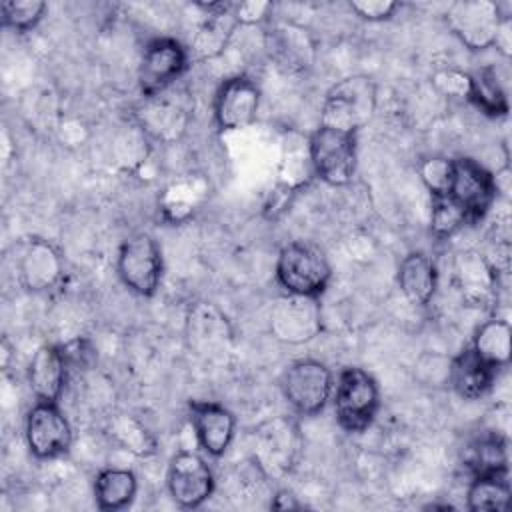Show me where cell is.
I'll return each mask as SVG.
<instances>
[{"label":"cell","mask_w":512,"mask_h":512,"mask_svg":"<svg viewBox=\"0 0 512 512\" xmlns=\"http://www.w3.org/2000/svg\"><path fill=\"white\" fill-rule=\"evenodd\" d=\"M332 268L320 246L294 240L282 246L276 258V282L288 294L320 298L328 288Z\"/></svg>","instance_id":"cell-1"},{"label":"cell","mask_w":512,"mask_h":512,"mask_svg":"<svg viewBox=\"0 0 512 512\" xmlns=\"http://www.w3.org/2000/svg\"><path fill=\"white\" fill-rule=\"evenodd\" d=\"M376 112V84L372 78L356 74L332 84L324 96L320 124L358 134Z\"/></svg>","instance_id":"cell-2"},{"label":"cell","mask_w":512,"mask_h":512,"mask_svg":"<svg viewBox=\"0 0 512 512\" xmlns=\"http://www.w3.org/2000/svg\"><path fill=\"white\" fill-rule=\"evenodd\" d=\"M332 404L342 430L350 434L364 432L380 408L378 384L366 370L348 366L334 380Z\"/></svg>","instance_id":"cell-3"},{"label":"cell","mask_w":512,"mask_h":512,"mask_svg":"<svg viewBox=\"0 0 512 512\" xmlns=\"http://www.w3.org/2000/svg\"><path fill=\"white\" fill-rule=\"evenodd\" d=\"M356 134L320 124L308 138L314 176L330 186H346L356 172Z\"/></svg>","instance_id":"cell-4"},{"label":"cell","mask_w":512,"mask_h":512,"mask_svg":"<svg viewBox=\"0 0 512 512\" xmlns=\"http://www.w3.org/2000/svg\"><path fill=\"white\" fill-rule=\"evenodd\" d=\"M280 388L294 412L314 416L326 408L328 400H332L334 374L324 362L302 358L284 370Z\"/></svg>","instance_id":"cell-5"},{"label":"cell","mask_w":512,"mask_h":512,"mask_svg":"<svg viewBox=\"0 0 512 512\" xmlns=\"http://www.w3.org/2000/svg\"><path fill=\"white\" fill-rule=\"evenodd\" d=\"M446 194L464 210L468 222H480L496 202V176L474 158H452Z\"/></svg>","instance_id":"cell-6"},{"label":"cell","mask_w":512,"mask_h":512,"mask_svg":"<svg viewBox=\"0 0 512 512\" xmlns=\"http://www.w3.org/2000/svg\"><path fill=\"white\" fill-rule=\"evenodd\" d=\"M268 330L282 344H306L322 330L320 298L284 292L268 312Z\"/></svg>","instance_id":"cell-7"},{"label":"cell","mask_w":512,"mask_h":512,"mask_svg":"<svg viewBox=\"0 0 512 512\" xmlns=\"http://www.w3.org/2000/svg\"><path fill=\"white\" fill-rule=\"evenodd\" d=\"M116 270L122 284L138 296H152L162 282V250L158 242L138 232L126 238L118 250Z\"/></svg>","instance_id":"cell-8"},{"label":"cell","mask_w":512,"mask_h":512,"mask_svg":"<svg viewBox=\"0 0 512 512\" xmlns=\"http://www.w3.org/2000/svg\"><path fill=\"white\" fill-rule=\"evenodd\" d=\"M190 52L176 38L160 36L146 44L138 64V86L144 98L164 94L188 68Z\"/></svg>","instance_id":"cell-9"},{"label":"cell","mask_w":512,"mask_h":512,"mask_svg":"<svg viewBox=\"0 0 512 512\" xmlns=\"http://www.w3.org/2000/svg\"><path fill=\"white\" fill-rule=\"evenodd\" d=\"M24 436L30 454L38 460L64 456L72 446V426L58 402L36 400L24 422Z\"/></svg>","instance_id":"cell-10"},{"label":"cell","mask_w":512,"mask_h":512,"mask_svg":"<svg viewBox=\"0 0 512 512\" xmlns=\"http://www.w3.org/2000/svg\"><path fill=\"white\" fill-rule=\"evenodd\" d=\"M506 14L490 0H458L444 14L450 32L468 50H486L494 46L498 26Z\"/></svg>","instance_id":"cell-11"},{"label":"cell","mask_w":512,"mask_h":512,"mask_svg":"<svg viewBox=\"0 0 512 512\" xmlns=\"http://www.w3.org/2000/svg\"><path fill=\"white\" fill-rule=\"evenodd\" d=\"M166 484L178 506L198 508L212 496L216 480L202 456L190 450H180L170 458Z\"/></svg>","instance_id":"cell-12"},{"label":"cell","mask_w":512,"mask_h":512,"mask_svg":"<svg viewBox=\"0 0 512 512\" xmlns=\"http://www.w3.org/2000/svg\"><path fill=\"white\" fill-rule=\"evenodd\" d=\"M258 110L260 86L244 74L226 78L214 96V122L226 132L248 128L258 118Z\"/></svg>","instance_id":"cell-13"},{"label":"cell","mask_w":512,"mask_h":512,"mask_svg":"<svg viewBox=\"0 0 512 512\" xmlns=\"http://www.w3.org/2000/svg\"><path fill=\"white\" fill-rule=\"evenodd\" d=\"M298 446L300 436L296 424L284 416L272 418L256 432L254 462L266 476H280L294 466Z\"/></svg>","instance_id":"cell-14"},{"label":"cell","mask_w":512,"mask_h":512,"mask_svg":"<svg viewBox=\"0 0 512 512\" xmlns=\"http://www.w3.org/2000/svg\"><path fill=\"white\" fill-rule=\"evenodd\" d=\"M188 412L198 446L212 458L224 456L236 434L234 414L212 400H192Z\"/></svg>","instance_id":"cell-15"},{"label":"cell","mask_w":512,"mask_h":512,"mask_svg":"<svg viewBox=\"0 0 512 512\" xmlns=\"http://www.w3.org/2000/svg\"><path fill=\"white\" fill-rule=\"evenodd\" d=\"M16 272L20 284L30 292H48L58 286L64 276V260L48 240H28L18 256Z\"/></svg>","instance_id":"cell-16"},{"label":"cell","mask_w":512,"mask_h":512,"mask_svg":"<svg viewBox=\"0 0 512 512\" xmlns=\"http://www.w3.org/2000/svg\"><path fill=\"white\" fill-rule=\"evenodd\" d=\"M454 278L462 300L470 306H490L496 300L500 276L484 254L466 250L454 260Z\"/></svg>","instance_id":"cell-17"},{"label":"cell","mask_w":512,"mask_h":512,"mask_svg":"<svg viewBox=\"0 0 512 512\" xmlns=\"http://www.w3.org/2000/svg\"><path fill=\"white\" fill-rule=\"evenodd\" d=\"M68 378V362L60 346L42 344L30 358L28 384L32 394L44 402H58L62 398Z\"/></svg>","instance_id":"cell-18"},{"label":"cell","mask_w":512,"mask_h":512,"mask_svg":"<svg viewBox=\"0 0 512 512\" xmlns=\"http://www.w3.org/2000/svg\"><path fill=\"white\" fill-rule=\"evenodd\" d=\"M498 368L484 362L472 348H464L448 364V384L464 400H478L490 392Z\"/></svg>","instance_id":"cell-19"},{"label":"cell","mask_w":512,"mask_h":512,"mask_svg":"<svg viewBox=\"0 0 512 512\" xmlns=\"http://www.w3.org/2000/svg\"><path fill=\"white\" fill-rule=\"evenodd\" d=\"M136 124L152 140L174 142L184 134L188 116L182 106L162 98L160 94L154 98H144V104L136 112Z\"/></svg>","instance_id":"cell-20"},{"label":"cell","mask_w":512,"mask_h":512,"mask_svg":"<svg viewBox=\"0 0 512 512\" xmlns=\"http://www.w3.org/2000/svg\"><path fill=\"white\" fill-rule=\"evenodd\" d=\"M398 286L410 304H430L438 288V270L434 260L424 252L406 254L398 266Z\"/></svg>","instance_id":"cell-21"},{"label":"cell","mask_w":512,"mask_h":512,"mask_svg":"<svg viewBox=\"0 0 512 512\" xmlns=\"http://www.w3.org/2000/svg\"><path fill=\"white\" fill-rule=\"evenodd\" d=\"M270 56L278 66L302 72L312 66L314 44L310 34L294 24H278L270 34Z\"/></svg>","instance_id":"cell-22"},{"label":"cell","mask_w":512,"mask_h":512,"mask_svg":"<svg viewBox=\"0 0 512 512\" xmlns=\"http://www.w3.org/2000/svg\"><path fill=\"white\" fill-rule=\"evenodd\" d=\"M234 8V4H232ZM232 8L224 10V12H212V14H206L202 24L196 28L194 36H192V42H190V48L188 52L198 58V60H212L216 56H220L234 30L238 28L236 20H234V14H232Z\"/></svg>","instance_id":"cell-23"},{"label":"cell","mask_w":512,"mask_h":512,"mask_svg":"<svg viewBox=\"0 0 512 512\" xmlns=\"http://www.w3.org/2000/svg\"><path fill=\"white\" fill-rule=\"evenodd\" d=\"M466 98L490 118H502L508 114V96L494 66H482L468 74Z\"/></svg>","instance_id":"cell-24"},{"label":"cell","mask_w":512,"mask_h":512,"mask_svg":"<svg viewBox=\"0 0 512 512\" xmlns=\"http://www.w3.org/2000/svg\"><path fill=\"white\" fill-rule=\"evenodd\" d=\"M138 480L128 468H104L94 480V500L100 510H122L132 504Z\"/></svg>","instance_id":"cell-25"},{"label":"cell","mask_w":512,"mask_h":512,"mask_svg":"<svg viewBox=\"0 0 512 512\" xmlns=\"http://www.w3.org/2000/svg\"><path fill=\"white\" fill-rule=\"evenodd\" d=\"M484 362L494 368H506L510 362V324L504 318H490L478 326L472 346Z\"/></svg>","instance_id":"cell-26"},{"label":"cell","mask_w":512,"mask_h":512,"mask_svg":"<svg viewBox=\"0 0 512 512\" xmlns=\"http://www.w3.org/2000/svg\"><path fill=\"white\" fill-rule=\"evenodd\" d=\"M508 502V474H476L466 490V508L472 512H500Z\"/></svg>","instance_id":"cell-27"},{"label":"cell","mask_w":512,"mask_h":512,"mask_svg":"<svg viewBox=\"0 0 512 512\" xmlns=\"http://www.w3.org/2000/svg\"><path fill=\"white\" fill-rule=\"evenodd\" d=\"M106 432L116 446L134 456H150L156 452V438L132 414H114Z\"/></svg>","instance_id":"cell-28"},{"label":"cell","mask_w":512,"mask_h":512,"mask_svg":"<svg viewBox=\"0 0 512 512\" xmlns=\"http://www.w3.org/2000/svg\"><path fill=\"white\" fill-rule=\"evenodd\" d=\"M202 196L204 188H200L196 180H178L164 190L160 208L168 220L180 222L196 210V206L202 202Z\"/></svg>","instance_id":"cell-29"},{"label":"cell","mask_w":512,"mask_h":512,"mask_svg":"<svg viewBox=\"0 0 512 512\" xmlns=\"http://www.w3.org/2000/svg\"><path fill=\"white\" fill-rule=\"evenodd\" d=\"M470 470L476 474H508V448L498 434L478 440L470 448Z\"/></svg>","instance_id":"cell-30"},{"label":"cell","mask_w":512,"mask_h":512,"mask_svg":"<svg viewBox=\"0 0 512 512\" xmlns=\"http://www.w3.org/2000/svg\"><path fill=\"white\" fill-rule=\"evenodd\" d=\"M46 8L48 6L42 0H4L0 2L2 26L16 32H28L38 26Z\"/></svg>","instance_id":"cell-31"},{"label":"cell","mask_w":512,"mask_h":512,"mask_svg":"<svg viewBox=\"0 0 512 512\" xmlns=\"http://www.w3.org/2000/svg\"><path fill=\"white\" fill-rule=\"evenodd\" d=\"M464 224H468V218H466L464 210L448 194L432 196L430 228H432V234L436 238H450Z\"/></svg>","instance_id":"cell-32"},{"label":"cell","mask_w":512,"mask_h":512,"mask_svg":"<svg viewBox=\"0 0 512 512\" xmlns=\"http://www.w3.org/2000/svg\"><path fill=\"white\" fill-rule=\"evenodd\" d=\"M450 170H452V160L450 158L432 156V158H424L420 162L418 172H420V178H422L424 186L428 188L430 196L446 194L448 182H450Z\"/></svg>","instance_id":"cell-33"},{"label":"cell","mask_w":512,"mask_h":512,"mask_svg":"<svg viewBox=\"0 0 512 512\" xmlns=\"http://www.w3.org/2000/svg\"><path fill=\"white\" fill-rule=\"evenodd\" d=\"M400 8L398 2L394 0H352L350 10L368 22H384L390 20L396 10Z\"/></svg>","instance_id":"cell-34"},{"label":"cell","mask_w":512,"mask_h":512,"mask_svg":"<svg viewBox=\"0 0 512 512\" xmlns=\"http://www.w3.org/2000/svg\"><path fill=\"white\" fill-rule=\"evenodd\" d=\"M274 10L272 2H264V0H248V2H240L234 4L232 14L238 26H256L262 24L270 18Z\"/></svg>","instance_id":"cell-35"},{"label":"cell","mask_w":512,"mask_h":512,"mask_svg":"<svg viewBox=\"0 0 512 512\" xmlns=\"http://www.w3.org/2000/svg\"><path fill=\"white\" fill-rule=\"evenodd\" d=\"M436 90L448 96H468V74L454 70V68H444L434 74L432 78Z\"/></svg>","instance_id":"cell-36"},{"label":"cell","mask_w":512,"mask_h":512,"mask_svg":"<svg viewBox=\"0 0 512 512\" xmlns=\"http://www.w3.org/2000/svg\"><path fill=\"white\" fill-rule=\"evenodd\" d=\"M502 56H510L512 54V20L510 16L506 14L498 26V32H496V38H494V46Z\"/></svg>","instance_id":"cell-37"},{"label":"cell","mask_w":512,"mask_h":512,"mask_svg":"<svg viewBox=\"0 0 512 512\" xmlns=\"http://www.w3.org/2000/svg\"><path fill=\"white\" fill-rule=\"evenodd\" d=\"M270 506H272V508H276V510H294V508H300L302 504L296 500V496H294L292 492H288V490H280V492L272 498Z\"/></svg>","instance_id":"cell-38"}]
</instances>
